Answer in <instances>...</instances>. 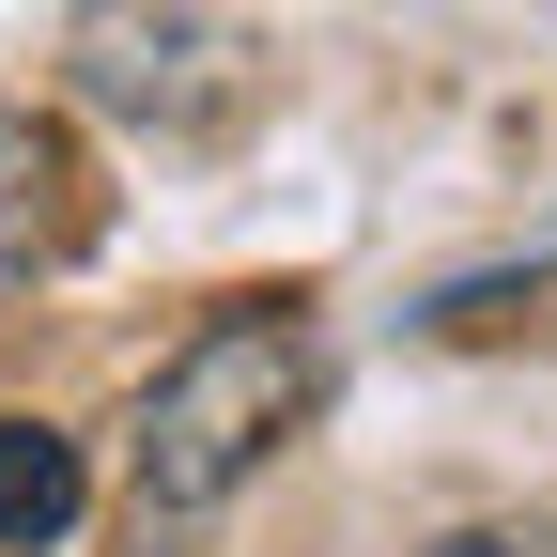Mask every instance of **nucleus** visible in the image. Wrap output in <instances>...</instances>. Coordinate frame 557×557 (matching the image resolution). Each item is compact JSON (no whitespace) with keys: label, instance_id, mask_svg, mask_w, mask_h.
I'll return each instance as SVG.
<instances>
[{"label":"nucleus","instance_id":"nucleus-2","mask_svg":"<svg viewBox=\"0 0 557 557\" xmlns=\"http://www.w3.org/2000/svg\"><path fill=\"white\" fill-rule=\"evenodd\" d=\"M233 62H248V32L218 0H78V16H62V78L109 124H218Z\"/></svg>","mask_w":557,"mask_h":557},{"label":"nucleus","instance_id":"nucleus-3","mask_svg":"<svg viewBox=\"0 0 557 557\" xmlns=\"http://www.w3.org/2000/svg\"><path fill=\"white\" fill-rule=\"evenodd\" d=\"M62 233H78V139L0 109V295H32L62 263Z\"/></svg>","mask_w":557,"mask_h":557},{"label":"nucleus","instance_id":"nucleus-1","mask_svg":"<svg viewBox=\"0 0 557 557\" xmlns=\"http://www.w3.org/2000/svg\"><path fill=\"white\" fill-rule=\"evenodd\" d=\"M310 387H325V357H310L295 310H218L156 387H139V418H124V496H139V527L233 511L248 480L278 465V434L310 418Z\"/></svg>","mask_w":557,"mask_h":557},{"label":"nucleus","instance_id":"nucleus-4","mask_svg":"<svg viewBox=\"0 0 557 557\" xmlns=\"http://www.w3.org/2000/svg\"><path fill=\"white\" fill-rule=\"evenodd\" d=\"M78 434H47V418H0V557H47L78 527Z\"/></svg>","mask_w":557,"mask_h":557}]
</instances>
